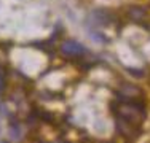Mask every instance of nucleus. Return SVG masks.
Instances as JSON below:
<instances>
[{
  "mask_svg": "<svg viewBox=\"0 0 150 143\" xmlns=\"http://www.w3.org/2000/svg\"><path fill=\"white\" fill-rule=\"evenodd\" d=\"M59 51L64 57H81L86 54V48L75 40H66L61 45Z\"/></svg>",
  "mask_w": 150,
  "mask_h": 143,
  "instance_id": "1",
  "label": "nucleus"
},
{
  "mask_svg": "<svg viewBox=\"0 0 150 143\" xmlns=\"http://www.w3.org/2000/svg\"><path fill=\"white\" fill-rule=\"evenodd\" d=\"M3 88V75H2V72H0V89Z\"/></svg>",
  "mask_w": 150,
  "mask_h": 143,
  "instance_id": "2",
  "label": "nucleus"
},
{
  "mask_svg": "<svg viewBox=\"0 0 150 143\" xmlns=\"http://www.w3.org/2000/svg\"><path fill=\"white\" fill-rule=\"evenodd\" d=\"M0 143H8V142H0Z\"/></svg>",
  "mask_w": 150,
  "mask_h": 143,
  "instance_id": "3",
  "label": "nucleus"
}]
</instances>
